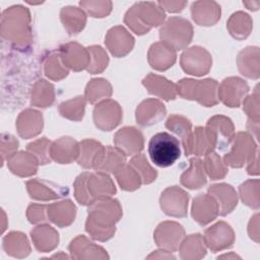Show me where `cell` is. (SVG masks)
<instances>
[{
    "instance_id": "obj_16",
    "label": "cell",
    "mask_w": 260,
    "mask_h": 260,
    "mask_svg": "<svg viewBox=\"0 0 260 260\" xmlns=\"http://www.w3.org/2000/svg\"><path fill=\"white\" fill-rule=\"evenodd\" d=\"M185 155H206L215 148V139L212 134L203 127H196L188 140L183 144Z\"/></svg>"
},
{
    "instance_id": "obj_14",
    "label": "cell",
    "mask_w": 260,
    "mask_h": 260,
    "mask_svg": "<svg viewBox=\"0 0 260 260\" xmlns=\"http://www.w3.org/2000/svg\"><path fill=\"white\" fill-rule=\"evenodd\" d=\"M215 139V147L224 150L230 147L235 136V128L232 120L222 115L211 117L205 127Z\"/></svg>"
},
{
    "instance_id": "obj_55",
    "label": "cell",
    "mask_w": 260,
    "mask_h": 260,
    "mask_svg": "<svg viewBox=\"0 0 260 260\" xmlns=\"http://www.w3.org/2000/svg\"><path fill=\"white\" fill-rule=\"evenodd\" d=\"M18 141L17 139L8 134V133H2L1 135V161L4 162L5 159H7L9 156H11L15 150L17 149Z\"/></svg>"
},
{
    "instance_id": "obj_56",
    "label": "cell",
    "mask_w": 260,
    "mask_h": 260,
    "mask_svg": "<svg viewBox=\"0 0 260 260\" xmlns=\"http://www.w3.org/2000/svg\"><path fill=\"white\" fill-rule=\"evenodd\" d=\"M26 217L30 223L46 222L48 219L47 205L31 204L26 210Z\"/></svg>"
},
{
    "instance_id": "obj_38",
    "label": "cell",
    "mask_w": 260,
    "mask_h": 260,
    "mask_svg": "<svg viewBox=\"0 0 260 260\" xmlns=\"http://www.w3.org/2000/svg\"><path fill=\"white\" fill-rule=\"evenodd\" d=\"M180 255L185 260L201 259L206 254V244L203 236L194 234L188 236L180 245Z\"/></svg>"
},
{
    "instance_id": "obj_21",
    "label": "cell",
    "mask_w": 260,
    "mask_h": 260,
    "mask_svg": "<svg viewBox=\"0 0 260 260\" xmlns=\"http://www.w3.org/2000/svg\"><path fill=\"white\" fill-rule=\"evenodd\" d=\"M79 155V143L71 137H61L50 145V156L58 164H70Z\"/></svg>"
},
{
    "instance_id": "obj_3",
    "label": "cell",
    "mask_w": 260,
    "mask_h": 260,
    "mask_svg": "<svg viewBox=\"0 0 260 260\" xmlns=\"http://www.w3.org/2000/svg\"><path fill=\"white\" fill-rule=\"evenodd\" d=\"M166 18L164 9L154 2L135 3L125 14L124 22L137 35L147 34L151 27L162 23Z\"/></svg>"
},
{
    "instance_id": "obj_37",
    "label": "cell",
    "mask_w": 260,
    "mask_h": 260,
    "mask_svg": "<svg viewBox=\"0 0 260 260\" xmlns=\"http://www.w3.org/2000/svg\"><path fill=\"white\" fill-rule=\"evenodd\" d=\"M3 249L5 252L16 258L26 257L30 252L29 243L24 234L20 232H11L3 238Z\"/></svg>"
},
{
    "instance_id": "obj_47",
    "label": "cell",
    "mask_w": 260,
    "mask_h": 260,
    "mask_svg": "<svg viewBox=\"0 0 260 260\" xmlns=\"http://www.w3.org/2000/svg\"><path fill=\"white\" fill-rule=\"evenodd\" d=\"M129 164L137 171L143 184H150L156 179L157 172L151 168L144 154H135Z\"/></svg>"
},
{
    "instance_id": "obj_58",
    "label": "cell",
    "mask_w": 260,
    "mask_h": 260,
    "mask_svg": "<svg viewBox=\"0 0 260 260\" xmlns=\"http://www.w3.org/2000/svg\"><path fill=\"white\" fill-rule=\"evenodd\" d=\"M168 253H170V252L164 250V253H162V254H160V255L151 254V255H149L147 258H148V259H150V258H167V259L172 258V259H175V256H173V255H171V254H168Z\"/></svg>"
},
{
    "instance_id": "obj_4",
    "label": "cell",
    "mask_w": 260,
    "mask_h": 260,
    "mask_svg": "<svg viewBox=\"0 0 260 260\" xmlns=\"http://www.w3.org/2000/svg\"><path fill=\"white\" fill-rule=\"evenodd\" d=\"M176 89L177 93L183 99L196 101L204 107H212L218 103V82L215 79L195 80L184 78L176 84Z\"/></svg>"
},
{
    "instance_id": "obj_26",
    "label": "cell",
    "mask_w": 260,
    "mask_h": 260,
    "mask_svg": "<svg viewBox=\"0 0 260 260\" xmlns=\"http://www.w3.org/2000/svg\"><path fill=\"white\" fill-rule=\"evenodd\" d=\"M126 164V155L117 147L104 146L93 169L96 172L113 173L118 172Z\"/></svg>"
},
{
    "instance_id": "obj_22",
    "label": "cell",
    "mask_w": 260,
    "mask_h": 260,
    "mask_svg": "<svg viewBox=\"0 0 260 260\" xmlns=\"http://www.w3.org/2000/svg\"><path fill=\"white\" fill-rule=\"evenodd\" d=\"M208 193L218 204V214L224 216L231 213L238 204V196L235 189L225 183L213 184L208 188Z\"/></svg>"
},
{
    "instance_id": "obj_10",
    "label": "cell",
    "mask_w": 260,
    "mask_h": 260,
    "mask_svg": "<svg viewBox=\"0 0 260 260\" xmlns=\"http://www.w3.org/2000/svg\"><path fill=\"white\" fill-rule=\"evenodd\" d=\"M189 194L178 186L167 188L160 195L161 210L170 216L185 217L187 215Z\"/></svg>"
},
{
    "instance_id": "obj_31",
    "label": "cell",
    "mask_w": 260,
    "mask_h": 260,
    "mask_svg": "<svg viewBox=\"0 0 260 260\" xmlns=\"http://www.w3.org/2000/svg\"><path fill=\"white\" fill-rule=\"evenodd\" d=\"M148 62L152 68L164 71L173 66L176 61V51L162 42L154 43L148 51Z\"/></svg>"
},
{
    "instance_id": "obj_51",
    "label": "cell",
    "mask_w": 260,
    "mask_h": 260,
    "mask_svg": "<svg viewBox=\"0 0 260 260\" xmlns=\"http://www.w3.org/2000/svg\"><path fill=\"white\" fill-rule=\"evenodd\" d=\"M50 145L51 142L46 137H42L28 143L26 150L36 156L40 165H46L52 159L50 156Z\"/></svg>"
},
{
    "instance_id": "obj_12",
    "label": "cell",
    "mask_w": 260,
    "mask_h": 260,
    "mask_svg": "<svg viewBox=\"0 0 260 260\" xmlns=\"http://www.w3.org/2000/svg\"><path fill=\"white\" fill-rule=\"evenodd\" d=\"M249 91L247 82L239 77H228L218 85L217 96L226 107H239Z\"/></svg>"
},
{
    "instance_id": "obj_2",
    "label": "cell",
    "mask_w": 260,
    "mask_h": 260,
    "mask_svg": "<svg viewBox=\"0 0 260 260\" xmlns=\"http://www.w3.org/2000/svg\"><path fill=\"white\" fill-rule=\"evenodd\" d=\"M30 14L27 8L14 5L2 12L1 37L14 47L24 49L31 42Z\"/></svg>"
},
{
    "instance_id": "obj_34",
    "label": "cell",
    "mask_w": 260,
    "mask_h": 260,
    "mask_svg": "<svg viewBox=\"0 0 260 260\" xmlns=\"http://www.w3.org/2000/svg\"><path fill=\"white\" fill-rule=\"evenodd\" d=\"M237 62L243 75L254 79L259 77V49L257 47H248L241 51Z\"/></svg>"
},
{
    "instance_id": "obj_30",
    "label": "cell",
    "mask_w": 260,
    "mask_h": 260,
    "mask_svg": "<svg viewBox=\"0 0 260 260\" xmlns=\"http://www.w3.org/2000/svg\"><path fill=\"white\" fill-rule=\"evenodd\" d=\"M26 189L31 198L42 201L58 199L68 193L67 189H64L47 181H40L38 179L27 181Z\"/></svg>"
},
{
    "instance_id": "obj_6",
    "label": "cell",
    "mask_w": 260,
    "mask_h": 260,
    "mask_svg": "<svg viewBox=\"0 0 260 260\" xmlns=\"http://www.w3.org/2000/svg\"><path fill=\"white\" fill-rule=\"evenodd\" d=\"M193 37L192 24L185 18L174 16L170 17L160 27L159 38L175 51L187 47Z\"/></svg>"
},
{
    "instance_id": "obj_8",
    "label": "cell",
    "mask_w": 260,
    "mask_h": 260,
    "mask_svg": "<svg viewBox=\"0 0 260 260\" xmlns=\"http://www.w3.org/2000/svg\"><path fill=\"white\" fill-rule=\"evenodd\" d=\"M180 63L186 73L202 76L209 72L212 65V58L204 48L194 46L187 49L181 55Z\"/></svg>"
},
{
    "instance_id": "obj_19",
    "label": "cell",
    "mask_w": 260,
    "mask_h": 260,
    "mask_svg": "<svg viewBox=\"0 0 260 260\" xmlns=\"http://www.w3.org/2000/svg\"><path fill=\"white\" fill-rule=\"evenodd\" d=\"M218 215V204L209 194H199L193 199L192 217L200 225L214 220Z\"/></svg>"
},
{
    "instance_id": "obj_17",
    "label": "cell",
    "mask_w": 260,
    "mask_h": 260,
    "mask_svg": "<svg viewBox=\"0 0 260 260\" xmlns=\"http://www.w3.org/2000/svg\"><path fill=\"white\" fill-rule=\"evenodd\" d=\"M105 43L112 55L121 58L131 52L134 46V39L123 26L118 25L108 31Z\"/></svg>"
},
{
    "instance_id": "obj_11",
    "label": "cell",
    "mask_w": 260,
    "mask_h": 260,
    "mask_svg": "<svg viewBox=\"0 0 260 260\" xmlns=\"http://www.w3.org/2000/svg\"><path fill=\"white\" fill-rule=\"evenodd\" d=\"M122 120V109L113 100H105L98 104L93 110L94 125L103 130L110 131L117 127Z\"/></svg>"
},
{
    "instance_id": "obj_25",
    "label": "cell",
    "mask_w": 260,
    "mask_h": 260,
    "mask_svg": "<svg viewBox=\"0 0 260 260\" xmlns=\"http://www.w3.org/2000/svg\"><path fill=\"white\" fill-rule=\"evenodd\" d=\"M42 113L27 109L22 111L16 120V129L20 137L28 139L37 136L43 129Z\"/></svg>"
},
{
    "instance_id": "obj_29",
    "label": "cell",
    "mask_w": 260,
    "mask_h": 260,
    "mask_svg": "<svg viewBox=\"0 0 260 260\" xmlns=\"http://www.w3.org/2000/svg\"><path fill=\"white\" fill-rule=\"evenodd\" d=\"M39 161L34 154L26 151L14 152L7 158V167L18 177H30L38 171Z\"/></svg>"
},
{
    "instance_id": "obj_46",
    "label": "cell",
    "mask_w": 260,
    "mask_h": 260,
    "mask_svg": "<svg viewBox=\"0 0 260 260\" xmlns=\"http://www.w3.org/2000/svg\"><path fill=\"white\" fill-rule=\"evenodd\" d=\"M203 167L204 171L211 180L222 179L229 172L228 168L225 167V164L221 160L220 156L214 151H211L205 155Z\"/></svg>"
},
{
    "instance_id": "obj_53",
    "label": "cell",
    "mask_w": 260,
    "mask_h": 260,
    "mask_svg": "<svg viewBox=\"0 0 260 260\" xmlns=\"http://www.w3.org/2000/svg\"><path fill=\"white\" fill-rule=\"evenodd\" d=\"M88 175H89V173L84 172V173L80 174L74 182L75 199L82 205H90L93 202V200L91 199V197L88 194L87 187H86V180H87Z\"/></svg>"
},
{
    "instance_id": "obj_9",
    "label": "cell",
    "mask_w": 260,
    "mask_h": 260,
    "mask_svg": "<svg viewBox=\"0 0 260 260\" xmlns=\"http://www.w3.org/2000/svg\"><path fill=\"white\" fill-rule=\"evenodd\" d=\"M153 238L156 245L161 250L171 253L179 249L185 238V231L178 222L164 221L157 225Z\"/></svg>"
},
{
    "instance_id": "obj_52",
    "label": "cell",
    "mask_w": 260,
    "mask_h": 260,
    "mask_svg": "<svg viewBox=\"0 0 260 260\" xmlns=\"http://www.w3.org/2000/svg\"><path fill=\"white\" fill-rule=\"evenodd\" d=\"M79 5L92 17H105L112 10L111 1H80Z\"/></svg>"
},
{
    "instance_id": "obj_33",
    "label": "cell",
    "mask_w": 260,
    "mask_h": 260,
    "mask_svg": "<svg viewBox=\"0 0 260 260\" xmlns=\"http://www.w3.org/2000/svg\"><path fill=\"white\" fill-rule=\"evenodd\" d=\"M30 237L36 249L43 253H47L55 249L59 242V235L57 231L48 224L36 226L30 232Z\"/></svg>"
},
{
    "instance_id": "obj_1",
    "label": "cell",
    "mask_w": 260,
    "mask_h": 260,
    "mask_svg": "<svg viewBox=\"0 0 260 260\" xmlns=\"http://www.w3.org/2000/svg\"><path fill=\"white\" fill-rule=\"evenodd\" d=\"M121 216L122 208L118 200L110 197L96 199L89 205L85 230L92 239L105 242L114 236L115 223Z\"/></svg>"
},
{
    "instance_id": "obj_45",
    "label": "cell",
    "mask_w": 260,
    "mask_h": 260,
    "mask_svg": "<svg viewBox=\"0 0 260 260\" xmlns=\"http://www.w3.org/2000/svg\"><path fill=\"white\" fill-rule=\"evenodd\" d=\"M166 127L181 138L182 144L188 140L192 133V124L190 120L180 115H171L166 122Z\"/></svg>"
},
{
    "instance_id": "obj_35",
    "label": "cell",
    "mask_w": 260,
    "mask_h": 260,
    "mask_svg": "<svg viewBox=\"0 0 260 260\" xmlns=\"http://www.w3.org/2000/svg\"><path fill=\"white\" fill-rule=\"evenodd\" d=\"M60 17L69 36H75L80 32L86 23L85 13L77 7H63L60 12Z\"/></svg>"
},
{
    "instance_id": "obj_54",
    "label": "cell",
    "mask_w": 260,
    "mask_h": 260,
    "mask_svg": "<svg viewBox=\"0 0 260 260\" xmlns=\"http://www.w3.org/2000/svg\"><path fill=\"white\" fill-rule=\"evenodd\" d=\"M255 93L247 96L243 104H244V111L249 116L248 123H259V100H258V86L255 88Z\"/></svg>"
},
{
    "instance_id": "obj_15",
    "label": "cell",
    "mask_w": 260,
    "mask_h": 260,
    "mask_svg": "<svg viewBox=\"0 0 260 260\" xmlns=\"http://www.w3.org/2000/svg\"><path fill=\"white\" fill-rule=\"evenodd\" d=\"M58 54L63 64L74 71L86 69L90 62L88 50L74 42L62 45Z\"/></svg>"
},
{
    "instance_id": "obj_20",
    "label": "cell",
    "mask_w": 260,
    "mask_h": 260,
    "mask_svg": "<svg viewBox=\"0 0 260 260\" xmlns=\"http://www.w3.org/2000/svg\"><path fill=\"white\" fill-rule=\"evenodd\" d=\"M165 105L155 99H147L139 104L136 109V121L142 127L158 123L166 116Z\"/></svg>"
},
{
    "instance_id": "obj_27",
    "label": "cell",
    "mask_w": 260,
    "mask_h": 260,
    "mask_svg": "<svg viewBox=\"0 0 260 260\" xmlns=\"http://www.w3.org/2000/svg\"><path fill=\"white\" fill-rule=\"evenodd\" d=\"M191 13L197 24L210 26L220 18V6L214 1H196L191 6Z\"/></svg>"
},
{
    "instance_id": "obj_32",
    "label": "cell",
    "mask_w": 260,
    "mask_h": 260,
    "mask_svg": "<svg viewBox=\"0 0 260 260\" xmlns=\"http://www.w3.org/2000/svg\"><path fill=\"white\" fill-rule=\"evenodd\" d=\"M75 214L76 206L70 200L47 205L48 219L60 228L70 225L75 218Z\"/></svg>"
},
{
    "instance_id": "obj_41",
    "label": "cell",
    "mask_w": 260,
    "mask_h": 260,
    "mask_svg": "<svg viewBox=\"0 0 260 260\" xmlns=\"http://www.w3.org/2000/svg\"><path fill=\"white\" fill-rule=\"evenodd\" d=\"M55 100L54 86L46 80L38 81L31 90L30 103L32 106L40 108L50 107Z\"/></svg>"
},
{
    "instance_id": "obj_24",
    "label": "cell",
    "mask_w": 260,
    "mask_h": 260,
    "mask_svg": "<svg viewBox=\"0 0 260 260\" xmlns=\"http://www.w3.org/2000/svg\"><path fill=\"white\" fill-rule=\"evenodd\" d=\"M71 257L74 259H108L107 251L90 242L84 236H78L69 245Z\"/></svg>"
},
{
    "instance_id": "obj_40",
    "label": "cell",
    "mask_w": 260,
    "mask_h": 260,
    "mask_svg": "<svg viewBox=\"0 0 260 260\" xmlns=\"http://www.w3.org/2000/svg\"><path fill=\"white\" fill-rule=\"evenodd\" d=\"M226 27L235 39L243 40L249 36L252 29V19L247 13L238 11L232 14Z\"/></svg>"
},
{
    "instance_id": "obj_48",
    "label": "cell",
    "mask_w": 260,
    "mask_h": 260,
    "mask_svg": "<svg viewBox=\"0 0 260 260\" xmlns=\"http://www.w3.org/2000/svg\"><path fill=\"white\" fill-rule=\"evenodd\" d=\"M240 196L242 201L255 209L259 208V181L249 180L243 183L240 188Z\"/></svg>"
},
{
    "instance_id": "obj_18",
    "label": "cell",
    "mask_w": 260,
    "mask_h": 260,
    "mask_svg": "<svg viewBox=\"0 0 260 260\" xmlns=\"http://www.w3.org/2000/svg\"><path fill=\"white\" fill-rule=\"evenodd\" d=\"M114 142L116 147L125 155L139 153L144 145L142 133L134 127H124L120 129L114 136Z\"/></svg>"
},
{
    "instance_id": "obj_57",
    "label": "cell",
    "mask_w": 260,
    "mask_h": 260,
    "mask_svg": "<svg viewBox=\"0 0 260 260\" xmlns=\"http://www.w3.org/2000/svg\"><path fill=\"white\" fill-rule=\"evenodd\" d=\"M157 4L161 9L169 12H180L187 5L186 1H158Z\"/></svg>"
},
{
    "instance_id": "obj_23",
    "label": "cell",
    "mask_w": 260,
    "mask_h": 260,
    "mask_svg": "<svg viewBox=\"0 0 260 260\" xmlns=\"http://www.w3.org/2000/svg\"><path fill=\"white\" fill-rule=\"evenodd\" d=\"M89 196L94 201L101 198H109L116 193V187L107 173H89L86 180Z\"/></svg>"
},
{
    "instance_id": "obj_39",
    "label": "cell",
    "mask_w": 260,
    "mask_h": 260,
    "mask_svg": "<svg viewBox=\"0 0 260 260\" xmlns=\"http://www.w3.org/2000/svg\"><path fill=\"white\" fill-rule=\"evenodd\" d=\"M103 145L93 139H84L79 143L77 162L84 169H93L95 161L103 149Z\"/></svg>"
},
{
    "instance_id": "obj_44",
    "label": "cell",
    "mask_w": 260,
    "mask_h": 260,
    "mask_svg": "<svg viewBox=\"0 0 260 260\" xmlns=\"http://www.w3.org/2000/svg\"><path fill=\"white\" fill-rule=\"evenodd\" d=\"M84 108L85 99L79 95L60 104L59 112L66 119L71 121H80L84 115Z\"/></svg>"
},
{
    "instance_id": "obj_49",
    "label": "cell",
    "mask_w": 260,
    "mask_h": 260,
    "mask_svg": "<svg viewBox=\"0 0 260 260\" xmlns=\"http://www.w3.org/2000/svg\"><path fill=\"white\" fill-rule=\"evenodd\" d=\"M87 50L90 55V62L86 70L90 74L103 72L109 63V57L106 51L100 46H90Z\"/></svg>"
},
{
    "instance_id": "obj_36",
    "label": "cell",
    "mask_w": 260,
    "mask_h": 260,
    "mask_svg": "<svg viewBox=\"0 0 260 260\" xmlns=\"http://www.w3.org/2000/svg\"><path fill=\"white\" fill-rule=\"evenodd\" d=\"M189 162V169L181 176V184L189 189H199L206 184L203 161L198 157H193Z\"/></svg>"
},
{
    "instance_id": "obj_13",
    "label": "cell",
    "mask_w": 260,
    "mask_h": 260,
    "mask_svg": "<svg viewBox=\"0 0 260 260\" xmlns=\"http://www.w3.org/2000/svg\"><path fill=\"white\" fill-rule=\"evenodd\" d=\"M204 242L212 251L217 252L230 248L235 242V234L230 224L224 221H218L208 228L204 233Z\"/></svg>"
},
{
    "instance_id": "obj_5",
    "label": "cell",
    "mask_w": 260,
    "mask_h": 260,
    "mask_svg": "<svg viewBox=\"0 0 260 260\" xmlns=\"http://www.w3.org/2000/svg\"><path fill=\"white\" fill-rule=\"evenodd\" d=\"M148 154L155 166L168 168L174 165L181 155L180 142L168 132L156 133L148 142Z\"/></svg>"
},
{
    "instance_id": "obj_43",
    "label": "cell",
    "mask_w": 260,
    "mask_h": 260,
    "mask_svg": "<svg viewBox=\"0 0 260 260\" xmlns=\"http://www.w3.org/2000/svg\"><path fill=\"white\" fill-rule=\"evenodd\" d=\"M115 176L120 187L126 191H134L138 189L142 183L139 174L130 164H125L115 173Z\"/></svg>"
},
{
    "instance_id": "obj_50",
    "label": "cell",
    "mask_w": 260,
    "mask_h": 260,
    "mask_svg": "<svg viewBox=\"0 0 260 260\" xmlns=\"http://www.w3.org/2000/svg\"><path fill=\"white\" fill-rule=\"evenodd\" d=\"M45 74L52 80H60L68 75V69L61 61L59 54H52L45 63Z\"/></svg>"
},
{
    "instance_id": "obj_42",
    "label": "cell",
    "mask_w": 260,
    "mask_h": 260,
    "mask_svg": "<svg viewBox=\"0 0 260 260\" xmlns=\"http://www.w3.org/2000/svg\"><path fill=\"white\" fill-rule=\"evenodd\" d=\"M112 94V86L108 80L104 78L91 79L85 88V100L90 104H94L103 99H107Z\"/></svg>"
},
{
    "instance_id": "obj_7",
    "label": "cell",
    "mask_w": 260,
    "mask_h": 260,
    "mask_svg": "<svg viewBox=\"0 0 260 260\" xmlns=\"http://www.w3.org/2000/svg\"><path fill=\"white\" fill-rule=\"evenodd\" d=\"M231 150L223 156V162L232 168H241L249 164L258 153L253 137L247 132H239L231 142Z\"/></svg>"
},
{
    "instance_id": "obj_28",
    "label": "cell",
    "mask_w": 260,
    "mask_h": 260,
    "mask_svg": "<svg viewBox=\"0 0 260 260\" xmlns=\"http://www.w3.org/2000/svg\"><path fill=\"white\" fill-rule=\"evenodd\" d=\"M142 84L147 89L148 93L165 101H172L175 100L177 96L176 84H174L164 76L149 73L142 80Z\"/></svg>"
}]
</instances>
